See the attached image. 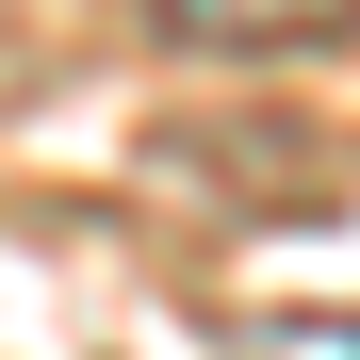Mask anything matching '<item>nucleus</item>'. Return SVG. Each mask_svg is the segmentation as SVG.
I'll use <instances>...</instances> for the list:
<instances>
[{
    "label": "nucleus",
    "mask_w": 360,
    "mask_h": 360,
    "mask_svg": "<svg viewBox=\"0 0 360 360\" xmlns=\"http://www.w3.org/2000/svg\"><path fill=\"white\" fill-rule=\"evenodd\" d=\"M180 49H229V66H278V49H344L360 0H164Z\"/></svg>",
    "instance_id": "obj_1"
},
{
    "label": "nucleus",
    "mask_w": 360,
    "mask_h": 360,
    "mask_svg": "<svg viewBox=\"0 0 360 360\" xmlns=\"http://www.w3.org/2000/svg\"><path fill=\"white\" fill-rule=\"evenodd\" d=\"M246 360H360V311H246Z\"/></svg>",
    "instance_id": "obj_2"
}]
</instances>
